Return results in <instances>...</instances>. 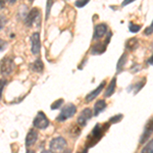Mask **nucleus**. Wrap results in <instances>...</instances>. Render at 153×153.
<instances>
[{"label":"nucleus","instance_id":"f257e3e1","mask_svg":"<svg viewBox=\"0 0 153 153\" xmlns=\"http://www.w3.org/2000/svg\"><path fill=\"white\" fill-rule=\"evenodd\" d=\"M109 123H105V124H96L93 128L92 132L89 134L87 140H86V149L84 151H88L91 147L95 146L98 142L102 139L103 135L105 132L109 129Z\"/></svg>","mask_w":153,"mask_h":153},{"label":"nucleus","instance_id":"f03ea898","mask_svg":"<svg viewBox=\"0 0 153 153\" xmlns=\"http://www.w3.org/2000/svg\"><path fill=\"white\" fill-rule=\"evenodd\" d=\"M76 112V106L73 103H68L65 106H63L62 109L60 110L59 114L56 117V122L58 123H63L66 120L73 117Z\"/></svg>","mask_w":153,"mask_h":153},{"label":"nucleus","instance_id":"7ed1b4c3","mask_svg":"<svg viewBox=\"0 0 153 153\" xmlns=\"http://www.w3.org/2000/svg\"><path fill=\"white\" fill-rule=\"evenodd\" d=\"M16 70V63L9 56H5L0 61V74L2 76H10Z\"/></svg>","mask_w":153,"mask_h":153},{"label":"nucleus","instance_id":"20e7f679","mask_svg":"<svg viewBox=\"0 0 153 153\" xmlns=\"http://www.w3.org/2000/svg\"><path fill=\"white\" fill-rule=\"evenodd\" d=\"M49 125H50V122H49L48 117H46L45 113L43 111H39L37 113V115L33 120L34 128L39 130H45L49 127Z\"/></svg>","mask_w":153,"mask_h":153},{"label":"nucleus","instance_id":"39448f33","mask_svg":"<svg viewBox=\"0 0 153 153\" xmlns=\"http://www.w3.org/2000/svg\"><path fill=\"white\" fill-rule=\"evenodd\" d=\"M111 36H112L111 32H109V34L107 35L105 41L103 42V43H100V42H99V43L93 45V47L91 48V54H92V55H100V54L104 53L106 51V48H107V45L109 44V42H110Z\"/></svg>","mask_w":153,"mask_h":153},{"label":"nucleus","instance_id":"423d86ee","mask_svg":"<svg viewBox=\"0 0 153 153\" xmlns=\"http://www.w3.org/2000/svg\"><path fill=\"white\" fill-rule=\"evenodd\" d=\"M66 140L63 137H56L50 141L49 144V149L52 152L63 151L66 147Z\"/></svg>","mask_w":153,"mask_h":153},{"label":"nucleus","instance_id":"0eeeda50","mask_svg":"<svg viewBox=\"0 0 153 153\" xmlns=\"http://www.w3.org/2000/svg\"><path fill=\"white\" fill-rule=\"evenodd\" d=\"M93 117V111L91 108H85L84 110H82V112L79 114L78 118H76V125L80 128L86 127V125L88 124L89 120L92 118Z\"/></svg>","mask_w":153,"mask_h":153},{"label":"nucleus","instance_id":"6e6552de","mask_svg":"<svg viewBox=\"0 0 153 153\" xmlns=\"http://www.w3.org/2000/svg\"><path fill=\"white\" fill-rule=\"evenodd\" d=\"M41 16V11L39 8H32L31 10L29 11V13L26 16V19H25V25L27 27H32L34 24L38 21V19H40Z\"/></svg>","mask_w":153,"mask_h":153},{"label":"nucleus","instance_id":"1a4fd4ad","mask_svg":"<svg viewBox=\"0 0 153 153\" xmlns=\"http://www.w3.org/2000/svg\"><path fill=\"white\" fill-rule=\"evenodd\" d=\"M31 51L34 55H38L41 51V39L39 32H36L31 36Z\"/></svg>","mask_w":153,"mask_h":153},{"label":"nucleus","instance_id":"9d476101","mask_svg":"<svg viewBox=\"0 0 153 153\" xmlns=\"http://www.w3.org/2000/svg\"><path fill=\"white\" fill-rule=\"evenodd\" d=\"M108 33V26L106 24H98L94 28V35H93V40L97 41L100 40L102 37H104Z\"/></svg>","mask_w":153,"mask_h":153},{"label":"nucleus","instance_id":"9b49d317","mask_svg":"<svg viewBox=\"0 0 153 153\" xmlns=\"http://www.w3.org/2000/svg\"><path fill=\"white\" fill-rule=\"evenodd\" d=\"M152 135V118H150L149 122L147 123V125L145 126V129L143 134L141 135V138H140V144H144L145 142H147L149 140V138L151 137Z\"/></svg>","mask_w":153,"mask_h":153},{"label":"nucleus","instance_id":"f8f14e48","mask_svg":"<svg viewBox=\"0 0 153 153\" xmlns=\"http://www.w3.org/2000/svg\"><path fill=\"white\" fill-rule=\"evenodd\" d=\"M105 86H106V81L101 82V84L95 89V90H93L92 92H90L87 96H86V98H85L86 102H91V101L94 100L96 97H98V95H100V93L103 91V89H104Z\"/></svg>","mask_w":153,"mask_h":153},{"label":"nucleus","instance_id":"ddd939ff","mask_svg":"<svg viewBox=\"0 0 153 153\" xmlns=\"http://www.w3.org/2000/svg\"><path fill=\"white\" fill-rule=\"evenodd\" d=\"M37 140H38V133H37V131H35L34 129L30 130L26 137V147H32L37 142Z\"/></svg>","mask_w":153,"mask_h":153},{"label":"nucleus","instance_id":"4468645a","mask_svg":"<svg viewBox=\"0 0 153 153\" xmlns=\"http://www.w3.org/2000/svg\"><path fill=\"white\" fill-rule=\"evenodd\" d=\"M146 81H147L146 78H142V80L138 81L137 83L131 85L130 87L127 89V91H128V92H132V91H133V93H134V94H137V93L139 92V91H141V89L145 86Z\"/></svg>","mask_w":153,"mask_h":153},{"label":"nucleus","instance_id":"2eb2a0df","mask_svg":"<svg viewBox=\"0 0 153 153\" xmlns=\"http://www.w3.org/2000/svg\"><path fill=\"white\" fill-rule=\"evenodd\" d=\"M107 107V104H106L105 100L100 99L98 100L97 102L94 104V108H93V115L94 117H98L101 112H103V110Z\"/></svg>","mask_w":153,"mask_h":153},{"label":"nucleus","instance_id":"dca6fc26","mask_svg":"<svg viewBox=\"0 0 153 153\" xmlns=\"http://www.w3.org/2000/svg\"><path fill=\"white\" fill-rule=\"evenodd\" d=\"M115 89H117V76L112 78L111 82L109 83V85L106 87L105 92H104V97L105 98H109L114 94Z\"/></svg>","mask_w":153,"mask_h":153},{"label":"nucleus","instance_id":"f3484780","mask_svg":"<svg viewBox=\"0 0 153 153\" xmlns=\"http://www.w3.org/2000/svg\"><path fill=\"white\" fill-rule=\"evenodd\" d=\"M138 47H139V40H138L136 37H134V38H131L126 42V49H127V50L134 51Z\"/></svg>","mask_w":153,"mask_h":153},{"label":"nucleus","instance_id":"a211bd4d","mask_svg":"<svg viewBox=\"0 0 153 153\" xmlns=\"http://www.w3.org/2000/svg\"><path fill=\"white\" fill-rule=\"evenodd\" d=\"M31 70L34 71V73H38V74H42L44 71V63L41 59H37V60L34 61L31 65Z\"/></svg>","mask_w":153,"mask_h":153},{"label":"nucleus","instance_id":"6ab92c4d","mask_svg":"<svg viewBox=\"0 0 153 153\" xmlns=\"http://www.w3.org/2000/svg\"><path fill=\"white\" fill-rule=\"evenodd\" d=\"M128 61V54L127 53H124L122 56L120 57V59H118L117 63V73L120 74L122 73L123 70H124L126 63H127Z\"/></svg>","mask_w":153,"mask_h":153},{"label":"nucleus","instance_id":"aec40b11","mask_svg":"<svg viewBox=\"0 0 153 153\" xmlns=\"http://www.w3.org/2000/svg\"><path fill=\"white\" fill-rule=\"evenodd\" d=\"M81 134V128L79 126H74L70 130V135L71 138H78L79 135Z\"/></svg>","mask_w":153,"mask_h":153},{"label":"nucleus","instance_id":"412c9836","mask_svg":"<svg viewBox=\"0 0 153 153\" xmlns=\"http://www.w3.org/2000/svg\"><path fill=\"white\" fill-rule=\"evenodd\" d=\"M65 103V100L62 99V98H60V99L54 101V103H52L50 106V108L52 110H56V109H59V107H61L62 106V104Z\"/></svg>","mask_w":153,"mask_h":153},{"label":"nucleus","instance_id":"4be33fe9","mask_svg":"<svg viewBox=\"0 0 153 153\" xmlns=\"http://www.w3.org/2000/svg\"><path fill=\"white\" fill-rule=\"evenodd\" d=\"M142 26L141 25H136L134 23H130L129 24V30L131 33H138V32L141 30Z\"/></svg>","mask_w":153,"mask_h":153},{"label":"nucleus","instance_id":"5701e85b","mask_svg":"<svg viewBox=\"0 0 153 153\" xmlns=\"http://www.w3.org/2000/svg\"><path fill=\"white\" fill-rule=\"evenodd\" d=\"M123 117H124V115H123L122 113H118V114L114 115V117H111L109 118V124L113 125V124H117V123H120V120H123Z\"/></svg>","mask_w":153,"mask_h":153},{"label":"nucleus","instance_id":"b1692460","mask_svg":"<svg viewBox=\"0 0 153 153\" xmlns=\"http://www.w3.org/2000/svg\"><path fill=\"white\" fill-rule=\"evenodd\" d=\"M54 2H55V0H47V4H46V19H48L49 16H50L51 7H52Z\"/></svg>","mask_w":153,"mask_h":153},{"label":"nucleus","instance_id":"393cba45","mask_svg":"<svg viewBox=\"0 0 153 153\" xmlns=\"http://www.w3.org/2000/svg\"><path fill=\"white\" fill-rule=\"evenodd\" d=\"M142 68V66L139 65V63H137V62H134L132 65V66H131V68H130V71L131 73H133V74H136V73H138V71H140V70Z\"/></svg>","mask_w":153,"mask_h":153},{"label":"nucleus","instance_id":"a878e982","mask_svg":"<svg viewBox=\"0 0 153 153\" xmlns=\"http://www.w3.org/2000/svg\"><path fill=\"white\" fill-rule=\"evenodd\" d=\"M153 151V146H152V140H150V142L145 146L143 149L141 150L142 153H146V152H149V153H152Z\"/></svg>","mask_w":153,"mask_h":153},{"label":"nucleus","instance_id":"bb28decb","mask_svg":"<svg viewBox=\"0 0 153 153\" xmlns=\"http://www.w3.org/2000/svg\"><path fill=\"white\" fill-rule=\"evenodd\" d=\"M16 1H18V0H0V9L4 8L6 4H13V3H16Z\"/></svg>","mask_w":153,"mask_h":153},{"label":"nucleus","instance_id":"cd10ccee","mask_svg":"<svg viewBox=\"0 0 153 153\" xmlns=\"http://www.w3.org/2000/svg\"><path fill=\"white\" fill-rule=\"evenodd\" d=\"M89 1H90V0H76L75 2V5H76V7L81 8V7H84V6L87 5L89 3Z\"/></svg>","mask_w":153,"mask_h":153},{"label":"nucleus","instance_id":"c85d7f7f","mask_svg":"<svg viewBox=\"0 0 153 153\" xmlns=\"http://www.w3.org/2000/svg\"><path fill=\"white\" fill-rule=\"evenodd\" d=\"M6 84H7V80H5V79H1L0 80V100L2 98V93H3L4 87L6 86Z\"/></svg>","mask_w":153,"mask_h":153},{"label":"nucleus","instance_id":"c756f323","mask_svg":"<svg viewBox=\"0 0 153 153\" xmlns=\"http://www.w3.org/2000/svg\"><path fill=\"white\" fill-rule=\"evenodd\" d=\"M7 23V19L5 16H3V14H0V31H1L2 29L5 27V25Z\"/></svg>","mask_w":153,"mask_h":153},{"label":"nucleus","instance_id":"7c9ffc66","mask_svg":"<svg viewBox=\"0 0 153 153\" xmlns=\"http://www.w3.org/2000/svg\"><path fill=\"white\" fill-rule=\"evenodd\" d=\"M7 46H8V43L5 40H3V39H0V52L5 50Z\"/></svg>","mask_w":153,"mask_h":153},{"label":"nucleus","instance_id":"2f4dec72","mask_svg":"<svg viewBox=\"0 0 153 153\" xmlns=\"http://www.w3.org/2000/svg\"><path fill=\"white\" fill-rule=\"evenodd\" d=\"M152 30H153V24L150 25V27H148V28L145 30V32H144V34L146 36H151L152 35Z\"/></svg>","mask_w":153,"mask_h":153},{"label":"nucleus","instance_id":"473e14b6","mask_svg":"<svg viewBox=\"0 0 153 153\" xmlns=\"http://www.w3.org/2000/svg\"><path fill=\"white\" fill-rule=\"evenodd\" d=\"M136 1V0H124V1L122 2V7H125V6H127L128 4H130V3H132V2H134Z\"/></svg>","mask_w":153,"mask_h":153},{"label":"nucleus","instance_id":"72a5a7b5","mask_svg":"<svg viewBox=\"0 0 153 153\" xmlns=\"http://www.w3.org/2000/svg\"><path fill=\"white\" fill-rule=\"evenodd\" d=\"M147 65H152V55L150 56V58L147 60Z\"/></svg>","mask_w":153,"mask_h":153},{"label":"nucleus","instance_id":"f704fd0d","mask_svg":"<svg viewBox=\"0 0 153 153\" xmlns=\"http://www.w3.org/2000/svg\"><path fill=\"white\" fill-rule=\"evenodd\" d=\"M30 1H31V2H33V1H35V0H30Z\"/></svg>","mask_w":153,"mask_h":153}]
</instances>
